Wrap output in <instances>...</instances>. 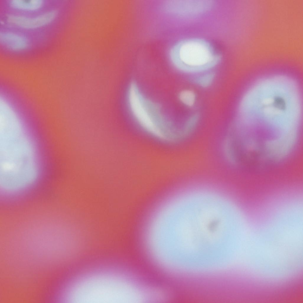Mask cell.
Segmentation results:
<instances>
[{"label":"cell","instance_id":"obj_1","mask_svg":"<svg viewBox=\"0 0 303 303\" xmlns=\"http://www.w3.org/2000/svg\"><path fill=\"white\" fill-rule=\"evenodd\" d=\"M171 53L173 63L180 69L186 66H203L211 62L212 58L211 52L207 46L197 41H189L178 45Z\"/></svg>","mask_w":303,"mask_h":303},{"label":"cell","instance_id":"obj_2","mask_svg":"<svg viewBox=\"0 0 303 303\" xmlns=\"http://www.w3.org/2000/svg\"><path fill=\"white\" fill-rule=\"evenodd\" d=\"M129 101L131 111L140 124L146 130L156 136L162 124L157 115L150 107V103L140 93L136 84L130 86Z\"/></svg>","mask_w":303,"mask_h":303},{"label":"cell","instance_id":"obj_3","mask_svg":"<svg viewBox=\"0 0 303 303\" xmlns=\"http://www.w3.org/2000/svg\"><path fill=\"white\" fill-rule=\"evenodd\" d=\"M57 12L49 11L34 17L11 15L8 17L10 23L25 28H34L44 25L51 22L56 17Z\"/></svg>","mask_w":303,"mask_h":303},{"label":"cell","instance_id":"obj_4","mask_svg":"<svg viewBox=\"0 0 303 303\" xmlns=\"http://www.w3.org/2000/svg\"><path fill=\"white\" fill-rule=\"evenodd\" d=\"M0 41L5 47L14 51L24 49L28 45V40L25 37L11 32L0 33Z\"/></svg>","mask_w":303,"mask_h":303},{"label":"cell","instance_id":"obj_5","mask_svg":"<svg viewBox=\"0 0 303 303\" xmlns=\"http://www.w3.org/2000/svg\"><path fill=\"white\" fill-rule=\"evenodd\" d=\"M10 4L12 7L19 9L32 10L41 7L43 4L41 0H12Z\"/></svg>","mask_w":303,"mask_h":303},{"label":"cell","instance_id":"obj_6","mask_svg":"<svg viewBox=\"0 0 303 303\" xmlns=\"http://www.w3.org/2000/svg\"><path fill=\"white\" fill-rule=\"evenodd\" d=\"M181 101L185 104L190 106H192L195 101V96L194 94L189 90L182 91L179 95Z\"/></svg>","mask_w":303,"mask_h":303},{"label":"cell","instance_id":"obj_7","mask_svg":"<svg viewBox=\"0 0 303 303\" xmlns=\"http://www.w3.org/2000/svg\"><path fill=\"white\" fill-rule=\"evenodd\" d=\"M275 105L278 108L282 109L284 107L285 103L283 100L280 97H276L274 100Z\"/></svg>","mask_w":303,"mask_h":303}]
</instances>
